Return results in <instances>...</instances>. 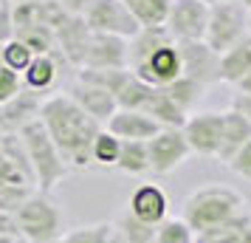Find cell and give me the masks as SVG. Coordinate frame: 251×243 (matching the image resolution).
I'll return each instance as SVG.
<instances>
[{
  "label": "cell",
  "mask_w": 251,
  "mask_h": 243,
  "mask_svg": "<svg viewBox=\"0 0 251 243\" xmlns=\"http://www.w3.org/2000/svg\"><path fill=\"white\" fill-rule=\"evenodd\" d=\"M40 122L46 125L48 136L54 139L57 150L62 153V159L71 170H91V147L96 136L104 130L91 113H85L79 105L71 99V93H54L43 99L40 108Z\"/></svg>",
  "instance_id": "obj_1"
},
{
  "label": "cell",
  "mask_w": 251,
  "mask_h": 243,
  "mask_svg": "<svg viewBox=\"0 0 251 243\" xmlns=\"http://www.w3.org/2000/svg\"><path fill=\"white\" fill-rule=\"evenodd\" d=\"M127 68L152 88H167L183 77L181 46L167 31V26L141 28L127 43Z\"/></svg>",
  "instance_id": "obj_2"
},
{
  "label": "cell",
  "mask_w": 251,
  "mask_h": 243,
  "mask_svg": "<svg viewBox=\"0 0 251 243\" xmlns=\"http://www.w3.org/2000/svg\"><path fill=\"white\" fill-rule=\"evenodd\" d=\"M249 212V204L243 192L226 184H206L198 187L183 204V220L195 229V235H203L209 229H217L237 215Z\"/></svg>",
  "instance_id": "obj_3"
},
{
  "label": "cell",
  "mask_w": 251,
  "mask_h": 243,
  "mask_svg": "<svg viewBox=\"0 0 251 243\" xmlns=\"http://www.w3.org/2000/svg\"><path fill=\"white\" fill-rule=\"evenodd\" d=\"M20 139H23L25 156H28V164H31V170H34L40 192H51V189L71 173V167L65 164L62 153L57 150L54 139L48 136L46 125H43L40 119L28 122V125L20 130Z\"/></svg>",
  "instance_id": "obj_4"
},
{
  "label": "cell",
  "mask_w": 251,
  "mask_h": 243,
  "mask_svg": "<svg viewBox=\"0 0 251 243\" xmlns=\"http://www.w3.org/2000/svg\"><path fill=\"white\" fill-rule=\"evenodd\" d=\"M20 238L28 243H57L65 235L62 209L48 192H31L14 212Z\"/></svg>",
  "instance_id": "obj_5"
},
{
  "label": "cell",
  "mask_w": 251,
  "mask_h": 243,
  "mask_svg": "<svg viewBox=\"0 0 251 243\" xmlns=\"http://www.w3.org/2000/svg\"><path fill=\"white\" fill-rule=\"evenodd\" d=\"M243 37H249V9L240 0H215L209 12V28H206V46L226 54L231 46H237Z\"/></svg>",
  "instance_id": "obj_6"
},
{
  "label": "cell",
  "mask_w": 251,
  "mask_h": 243,
  "mask_svg": "<svg viewBox=\"0 0 251 243\" xmlns=\"http://www.w3.org/2000/svg\"><path fill=\"white\" fill-rule=\"evenodd\" d=\"M82 17H85V23L93 34H113L133 40L141 31V26L130 14L125 0H91Z\"/></svg>",
  "instance_id": "obj_7"
},
{
  "label": "cell",
  "mask_w": 251,
  "mask_h": 243,
  "mask_svg": "<svg viewBox=\"0 0 251 243\" xmlns=\"http://www.w3.org/2000/svg\"><path fill=\"white\" fill-rule=\"evenodd\" d=\"M209 12H212V3L206 0H172L167 31L175 37V43H201L206 40Z\"/></svg>",
  "instance_id": "obj_8"
},
{
  "label": "cell",
  "mask_w": 251,
  "mask_h": 243,
  "mask_svg": "<svg viewBox=\"0 0 251 243\" xmlns=\"http://www.w3.org/2000/svg\"><path fill=\"white\" fill-rule=\"evenodd\" d=\"M150 150V173L152 175H170L189 159V141L181 128H161L158 136L147 141Z\"/></svg>",
  "instance_id": "obj_9"
},
{
  "label": "cell",
  "mask_w": 251,
  "mask_h": 243,
  "mask_svg": "<svg viewBox=\"0 0 251 243\" xmlns=\"http://www.w3.org/2000/svg\"><path fill=\"white\" fill-rule=\"evenodd\" d=\"M183 136L189 141V150L206 159H217L223 144V110H203L192 113L183 125Z\"/></svg>",
  "instance_id": "obj_10"
},
{
  "label": "cell",
  "mask_w": 251,
  "mask_h": 243,
  "mask_svg": "<svg viewBox=\"0 0 251 243\" xmlns=\"http://www.w3.org/2000/svg\"><path fill=\"white\" fill-rule=\"evenodd\" d=\"M178 46H181V59H183V77L195 80L203 88L220 82V54L206 46V40L178 43Z\"/></svg>",
  "instance_id": "obj_11"
},
{
  "label": "cell",
  "mask_w": 251,
  "mask_h": 243,
  "mask_svg": "<svg viewBox=\"0 0 251 243\" xmlns=\"http://www.w3.org/2000/svg\"><path fill=\"white\" fill-rule=\"evenodd\" d=\"M127 43L125 37L113 34H93L85 48L82 68H96V71H110V68H127Z\"/></svg>",
  "instance_id": "obj_12"
},
{
  "label": "cell",
  "mask_w": 251,
  "mask_h": 243,
  "mask_svg": "<svg viewBox=\"0 0 251 243\" xmlns=\"http://www.w3.org/2000/svg\"><path fill=\"white\" fill-rule=\"evenodd\" d=\"M127 212L136 220L147 223V226H158L170 218V198L164 192V187L158 184H138L133 189V195L127 201Z\"/></svg>",
  "instance_id": "obj_13"
},
{
  "label": "cell",
  "mask_w": 251,
  "mask_h": 243,
  "mask_svg": "<svg viewBox=\"0 0 251 243\" xmlns=\"http://www.w3.org/2000/svg\"><path fill=\"white\" fill-rule=\"evenodd\" d=\"M104 128L110 130L113 136H119L122 141H150L152 136H158L161 125L152 116L144 113V110H125V108H119Z\"/></svg>",
  "instance_id": "obj_14"
},
{
  "label": "cell",
  "mask_w": 251,
  "mask_h": 243,
  "mask_svg": "<svg viewBox=\"0 0 251 243\" xmlns=\"http://www.w3.org/2000/svg\"><path fill=\"white\" fill-rule=\"evenodd\" d=\"M71 99L79 105L85 113H91L99 125H107L113 113L119 110V102H116V96L110 91H104L99 85H91V82H82L76 80V85L71 88Z\"/></svg>",
  "instance_id": "obj_15"
},
{
  "label": "cell",
  "mask_w": 251,
  "mask_h": 243,
  "mask_svg": "<svg viewBox=\"0 0 251 243\" xmlns=\"http://www.w3.org/2000/svg\"><path fill=\"white\" fill-rule=\"evenodd\" d=\"M249 141H251V122L243 113H237L234 108L223 110V144H220V153H217V162L228 167L231 159H234Z\"/></svg>",
  "instance_id": "obj_16"
},
{
  "label": "cell",
  "mask_w": 251,
  "mask_h": 243,
  "mask_svg": "<svg viewBox=\"0 0 251 243\" xmlns=\"http://www.w3.org/2000/svg\"><path fill=\"white\" fill-rule=\"evenodd\" d=\"M40 108H43L40 93L25 88V91H20L9 105L0 108V128L3 130H17V133H20L28 122L40 119Z\"/></svg>",
  "instance_id": "obj_17"
},
{
  "label": "cell",
  "mask_w": 251,
  "mask_h": 243,
  "mask_svg": "<svg viewBox=\"0 0 251 243\" xmlns=\"http://www.w3.org/2000/svg\"><path fill=\"white\" fill-rule=\"evenodd\" d=\"M144 113L152 116L161 128H183L189 119V113L167 93V88H152L147 105H144Z\"/></svg>",
  "instance_id": "obj_18"
},
{
  "label": "cell",
  "mask_w": 251,
  "mask_h": 243,
  "mask_svg": "<svg viewBox=\"0 0 251 243\" xmlns=\"http://www.w3.org/2000/svg\"><path fill=\"white\" fill-rule=\"evenodd\" d=\"M251 74V34L243 37L237 46H231L226 54H220V82L240 85Z\"/></svg>",
  "instance_id": "obj_19"
},
{
  "label": "cell",
  "mask_w": 251,
  "mask_h": 243,
  "mask_svg": "<svg viewBox=\"0 0 251 243\" xmlns=\"http://www.w3.org/2000/svg\"><path fill=\"white\" fill-rule=\"evenodd\" d=\"M57 77H59V71H57L54 54H37L34 62L23 74V85L34 93H46L57 85Z\"/></svg>",
  "instance_id": "obj_20"
},
{
  "label": "cell",
  "mask_w": 251,
  "mask_h": 243,
  "mask_svg": "<svg viewBox=\"0 0 251 243\" xmlns=\"http://www.w3.org/2000/svg\"><path fill=\"white\" fill-rule=\"evenodd\" d=\"M125 3L141 28L167 26V17H170V9H172V0H125Z\"/></svg>",
  "instance_id": "obj_21"
},
{
  "label": "cell",
  "mask_w": 251,
  "mask_h": 243,
  "mask_svg": "<svg viewBox=\"0 0 251 243\" xmlns=\"http://www.w3.org/2000/svg\"><path fill=\"white\" fill-rule=\"evenodd\" d=\"M116 170L127 175H144L150 173V150L147 141H122V153H119V164Z\"/></svg>",
  "instance_id": "obj_22"
},
{
  "label": "cell",
  "mask_w": 251,
  "mask_h": 243,
  "mask_svg": "<svg viewBox=\"0 0 251 243\" xmlns=\"http://www.w3.org/2000/svg\"><path fill=\"white\" fill-rule=\"evenodd\" d=\"M34 51L25 46L20 37H12V40H6L3 46H0V65H6V68L17 71L20 77L25 74V68L34 62Z\"/></svg>",
  "instance_id": "obj_23"
},
{
  "label": "cell",
  "mask_w": 251,
  "mask_h": 243,
  "mask_svg": "<svg viewBox=\"0 0 251 243\" xmlns=\"http://www.w3.org/2000/svg\"><path fill=\"white\" fill-rule=\"evenodd\" d=\"M119 153H122V139L113 136L110 130L104 128L102 133L96 136V141H93V147H91V162L96 164V167L110 170V167L119 164Z\"/></svg>",
  "instance_id": "obj_24"
},
{
  "label": "cell",
  "mask_w": 251,
  "mask_h": 243,
  "mask_svg": "<svg viewBox=\"0 0 251 243\" xmlns=\"http://www.w3.org/2000/svg\"><path fill=\"white\" fill-rule=\"evenodd\" d=\"M155 243H198V235L183 218H167L155 229Z\"/></svg>",
  "instance_id": "obj_25"
},
{
  "label": "cell",
  "mask_w": 251,
  "mask_h": 243,
  "mask_svg": "<svg viewBox=\"0 0 251 243\" xmlns=\"http://www.w3.org/2000/svg\"><path fill=\"white\" fill-rule=\"evenodd\" d=\"M116 226L113 223H91V226H76V229H71L62 235V241L59 243H110L113 238Z\"/></svg>",
  "instance_id": "obj_26"
},
{
  "label": "cell",
  "mask_w": 251,
  "mask_h": 243,
  "mask_svg": "<svg viewBox=\"0 0 251 243\" xmlns=\"http://www.w3.org/2000/svg\"><path fill=\"white\" fill-rule=\"evenodd\" d=\"M203 91H206L203 85H198V82L189 80V77H181V80H175L172 85H167V93H170L172 99L181 105L189 116H192V108L198 105V99H201Z\"/></svg>",
  "instance_id": "obj_27"
},
{
  "label": "cell",
  "mask_w": 251,
  "mask_h": 243,
  "mask_svg": "<svg viewBox=\"0 0 251 243\" xmlns=\"http://www.w3.org/2000/svg\"><path fill=\"white\" fill-rule=\"evenodd\" d=\"M20 91H23V80H20V74L12 71V68H6V65H0V108L9 105Z\"/></svg>",
  "instance_id": "obj_28"
},
{
  "label": "cell",
  "mask_w": 251,
  "mask_h": 243,
  "mask_svg": "<svg viewBox=\"0 0 251 243\" xmlns=\"http://www.w3.org/2000/svg\"><path fill=\"white\" fill-rule=\"evenodd\" d=\"M228 170L234 175H240V178H246V181H251V141L243 147V150L231 159V164H228Z\"/></svg>",
  "instance_id": "obj_29"
},
{
  "label": "cell",
  "mask_w": 251,
  "mask_h": 243,
  "mask_svg": "<svg viewBox=\"0 0 251 243\" xmlns=\"http://www.w3.org/2000/svg\"><path fill=\"white\" fill-rule=\"evenodd\" d=\"M0 238H9V241H17L20 238V226H17V218L9 209H0Z\"/></svg>",
  "instance_id": "obj_30"
},
{
  "label": "cell",
  "mask_w": 251,
  "mask_h": 243,
  "mask_svg": "<svg viewBox=\"0 0 251 243\" xmlns=\"http://www.w3.org/2000/svg\"><path fill=\"white\" fill-rule=\"evenodd\" d=\"M57 3L62 6V12L65 14H71V17H82L91 0H57Z\"/></svg>",
  "instance_id": "obj_31"
},
{
  "label": "cell",
  "mask_w": 251,
  "mask_h": 243,
  "mask_svg": "<svg viewBox=\"0 0 251 243\" xmlns=\"http://www.w3.org/2000/svg\"><path fill=\"white\" fill-rule=\"evenodd\" d=\"M231 108L243 113L246 119L251 122V93H234V99H231Z\"/></svg>",
  "instance_id": "obj_32"
},
{
  "label": "cell",
  "mask_w": 251,
  "mask_h": 243,
  "mask_svg": "<svg viewBox=\"0 0 251 243\" xmlns=\"http://www.w3.org/2000/svg\"><path fill=\"white\" fill-rule=\"evenodd\" d=\"M237 91H240V93H251V74H249V77H246V80H243V82L237 85Z\"/></svg>",
  "instance_id": "obj_33"
},
{
  "label": "cell",
  "mask_w": 251,
  "mask_h": 243,
  "mask_svg": "<svg viewBox=\"0 0 251 243\" xmlns=\"http://www.w3.org/2000/svg\"><path fill=\"white\" fill-rule=\"evenodd\" d=\"M110 243H127V241H125V235L116 229V232H113V238H110Z\"/></svg>",
  "instance_id": "obj_34"
},
{
  "label": "cell",
  "mask_w": 251,
  "mask_h": 243,
  "mask_svg": "<svg viewBox=\"0 0 251 243\" xmlns=\"http://www.w3.org/2000/svg\"><path fill=\"white\" fill-rule=\"evenodd\" d=\"M240 3H243V6H246V9L251 12V0H240Z\"/></svg>",
  "instance_id": "obj_35"
},
{
  "label": "cell",
  "mask_w": 251,
  "mask_h": 243,
  "mask_svg": "<svg viewBox=\"0 0 251 243\" xmlns=\"http://www.w3.org/2000/svg\"><path fill=\"white\" fill-rule=\"evenodd\" d=\"M12 243H28V241H25V238H17V241H12Z\"/></svg>",
  "instance_id": "obj_36"
},
{
  "label": "cell",
  "mask_w": 251,
  "mask_h": 243,
  "mask_svg": "<svg viewBox=\"0 0 251 243\" xmlns=\"http://www.w3.org/2000/svg\"><path fill=\"white\" fill-rule=\"evenodd\" d=\"M249 34H251V12H249Z\"/></svg>",
  "instance_id": "obj_37"
},
{
  "label": "cell",
  "mask_w": 251,
  "mask_h": 243,
  "mask_svg": "<svg viewBox=\"0 0 251 243\" xmlns=\"http://www.w3.org/2000/svg\"><path fill=\"white\" fill-rule=\"evenodd\" d=\"M223 3H226V0H223Z\"/></svg>",
  "instance_id": "obj_38"
},
{
  "label": "cell",
  "mask_w": 251,
  "mask_h": 243,
  "mask_svg": "<svg viewBox=\"0 0 251 243\" xmlns=\"http://www.w3.org/2000/svg\"><path fill=\"white\" fill-rule=\"evenodd\" d=\"M57 243H59V241H57Z\"/></svg>",
  "instance_id": "obj_39"
}]
</instances>
